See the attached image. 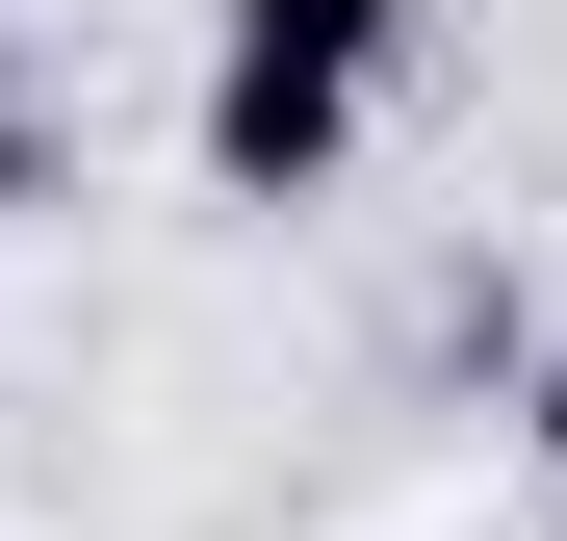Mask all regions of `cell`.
Wrapping results in <instances>:
<instances>
[{"mask_svg": "<svg viewBox=\"0 0 567 541\" xmlns=\"http://www.w3.org/2000/svg\"><path fill=\"white\" fill-rule=\"evenodd\" d=\"M439 0H207V104H181V155H207V207H336L361 129H388Z\"/></svg>", "mask_w": 567, "mask_h": 541, "instance_id": "obj_1", "label": "cell"}, {"mask_svg": "<svg viewBox=\"0 0 567 541\" xmlns=\"http://www.w3.org/2000/svg\"><path fill=\"white\" fill-rule=\"evenodd\" d=\"M516 465H542V490H567V335H542V361H516Z\"/></svg>", "mask_w": 567, "mask_h": 541, "instance_id": "obj_2", "label": "cell"}]
</instances>
